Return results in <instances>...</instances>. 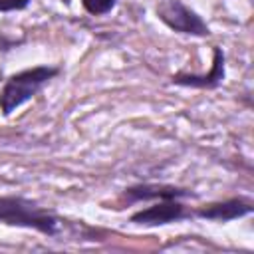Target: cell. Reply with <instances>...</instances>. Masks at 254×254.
I'll return each mask as SVG.
<instances>
[{"label": "cell", "instance_id": "277c9868", "mask_svg": "<svg viewBox=\"0 0 254 254\" xmlns=\"http://www.w3.org/2000/svg\"><path fill=\"white\" fill-rule=\"evenodd\" d=\"M190 216H192V210L187 204H183L179 198H171V200H155L151 206L135 210L129 216V222L135 226L155 228V226H165Z\"/></svg>", "mask_w": 254, "mask_h": 254}, {"label": "cell", "instance_id": "5b68a950", "mask_svg": "<svg viewBox=\"0 0 254 254\" xmlns=\"http://www.w3.org/2000/svg\"><path fill=\"white\" fill-rule=\"evenodd\" d=\"M252 210H254V204L248 196H230L224 200H214V202L196 206L192 210V216L208 222H230V220H238L252 214Z\"/></svg>", "mask_w": 254, "mask_h": 254}, {"label": "cell", "instance_id": "52a82bcc", "mask_svg": "<svg viewBox=\"0 0 254 254\" xmlns=\"http://www.w3.org/2000/svg\"><path fill=\"white\" fill-rule=\"evenodd\" d=\"M194 192L185 187L175 185H157V183H139L123 189V198L127 204L143 200H171V198H192Z\"/></svg>", "mask_w": 254, "mask_h": 254}, {"label": "cell", "instance_id": "6da1fadb", "mask_svg": "<svg viewBox=\"0 0 254 254\" xmlns=\"http://www.w3.org/2000/svg\"><path fill=\"white\" fill-rule=\"evenodd\" d=\"M0 224L30 228L44 236L56 238L62 234L65 220L46 206H40L36 200L20 194H4L0 196Z\"/></svg>", "mask_w": 254, "mask_h": 254}, {"label": "cell", "instance_id": "9c48e42d", "mask_svg": "<svg viewBox=\"0 0 254 254\" xmlns=\"http://www.w3.org/2000/svg\"><path fill=\"white\" fill-rule=\"evenodd\" d=\"M32 0H0V12H20L30 6Z\"/></svg>", "mask_w": 254, "mask_h": 254}, {"label": "cell", "instance_id": "ba28073f", "mask_svg": "<svg viewBox=\"0 0 254 254\" xmlns=\"http://www.w3.org/2000/svg\"><path fill=\"white\" fill-rule=\"evenodd\" d=\"M79 2L89 16H105L117 6V0H79Z\"/></svg>", "mask_w": 254, "mask_h": 254}, {"label": "cell", "instance_id": "7a4b0ae2", "mask_svg": "<svg viewBox=\"0 0 254 254\" xmlns=\"http://www.w3.org/2000/svg\"><path fill=\"white\" fill-rule=\"evenodd\" d=\"M60 73L62 67L58 65H34L12 73L0 87V113L10 117L18 107L34 99Z\"/></svg>", "mask_w": 254, "mask_h": 254}, {"label": "cell", "instance_id": "3957f363", "mask_svg": "<svg viewBox=\"0 0 254 254\" xmlns=\"http://www.w3.org/2000/svg\"><path fill=\"white\" fill-rule=\"evenodd\" d=\"M155 14L175 34H185L194 38L210 36V26L202 20L198 12H194L183 0H161L155 8Z\"/></svg>", "mask_w": 254, "mask_h": 254}, {"label": "cell", "instance_id": "8992f818", "mask_svg": "<svg viewBox=\"0 0 254 254\" xmlns=\"http://www.w3.org/2000/svg\"><path fill=\"white\" fill-rule=\"evenodd\" d=\"M226 77V56L224 50L218 46H212V64L206 73H185L179 71L171 75V83L181 87H192V89H216Z\"/></svg>", "mask_w": 254, "mask_h": 254}]
</instances>
